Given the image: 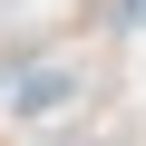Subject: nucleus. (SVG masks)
I'll use <instances>...</instances> for the list:
<instances>
[{"mask_svg":"<svg viewBox=\"0 0 146 146\" xmlns=\"http://www.w3.org/2000/svg\"><path fill=\"white\" fill-rule=\"evenodd\" d=\"M68 98H78V78H68V68H20V117H58Z\"/></svg>","mask_w":146,"mask_h":146,"instance_id":"1","label":"nucleus"}]
</instances>
